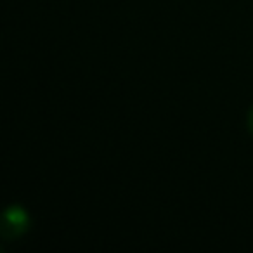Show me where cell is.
<instances>
[{"label": "cell", "instance_id": "cell-2", "mask_svg": "<svg viewBox=\"0 0 253 253\" xmlns=\"http://www.w3.org/2000/svg\"><path fill=\"white\" fill-rule=\"evenodd\" d=\"M246 126H248V132L253 137V108L248 111V116H246Z\"/></svg>", "mask_w": 253, "mask_h": 253}, {"label": "cell", "instance_id": "cell-1", "mask_svg": "<svg viewBox=\"0 0 253 253\" xmlns=\"http://www.w3.org/2000/svg\"><path fill=\"white\" fill-rule=\"evenodd\" d=\"M30 229V217L21 205H11L2 215L0 232L5 239H16Z\"/></svg>", "mask_w": 253, "mask_h": 253}]
</instances>
